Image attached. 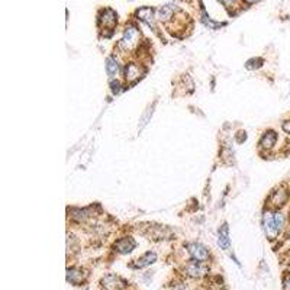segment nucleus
<instances>
[{
  "mask_svg": "<svg viewBox=\"0 0 290 290\" xmlns=\"http://www.w3.org/2000/svg\"><path fill=\"white\" fill-rule=\"evenodd\" d=\"M139 37H141V34L138 32V29L135 27H128L125 29L124 37L119 41V48L125 53L134 51L139 45Z\"/></svg>",
  "mask_w": 290,
  "mask_h": 290,
  "instance_id": "f257e3e1",
  "label": "nucleus"
},
{
  "mask_svg": "<svg viewBox=\"0 0 290 290\" xmlns=\"http://www.w3.org/2000/svg\"><path fill=\"white\" fill-rule=\"evenodd\" d=\"M262 229H264L268 239H276L280 234L276 221H274V213H271L270 210L264 212V215H262Z\"/></svg>",
  "mask_w": 290,
  "mask_h": 290,
  "instance_id": "f03ea898",
  "label": "nucleus"
},
{
  "mask_svg": "<svg viewBox=\"0 0 290 290\" xmlns=\"http://www.w3.org/2000/svg\"><path fill=\"white\" fill-rule=\"evenodd\" d=\"M144 73H145V70L142 66H139L137 63H129L125 67V80L129 84L137 83L139 79L144 76Z\"/></svg>",
  "mask_w": 290,
  "mask_h": 290,
  "instance_id": "7ed1b4c3",
  "label": "nucleus"
},
{
  "mask_svg": "<svg viewBox=\"0 0 290 290\" xmlns=\"http://www.w3.org/2000/svg\"><path fill=\"white\" fill-rule=\"evenodd\" d=\"M184 271H186V274H189L190 277H203L209 273V267H207L205 261L193 260V261H190L184 267Z\"/></svg>",
  "mask_w": 290,
  "mask_h": 290,
  "instance_id": "20e7f679",
  "label": "nucleus"
},
{
  "mask_svg": "<svg viewBox=\"0 0 290 290\" xmlns=\"http://www.w3.org/2000/svg\"><path fill=\"white\" fill-rule=\"evenodd\" d=\"M187 251H189V254L192 257V260H197V261H207L209 257H210L206 247L199 244V242L187 244Z\"/></svg>",
  "mask_w": 290,
  "mask_h": 290,
  "instance_id": "39448f33",
  "label": "nucleus"
},
{
  "mask_svg": "<svg viewBox=\"0 0 290 290\" xmlns=\"http://www.w3.org/2000/svg\"><path fill=\"white\" fill-rule=\"evenodd\" d=\"M125 286V281L119 276L108 274L102 278V287L103 290H122Z\"/></svg>",
  "mask_w": 290,
  "mask_h": 290,
  "instance_id": "423d86ee",
  "label": "nucleus"
},
{
  "mask_svg": "<svg viewBox=\"0 0 290 290\" xmlns=\"http://www.w3.org/2000/svg\"><path fill=\"white\" fill-rule=\"evenodd\" d=\"M287 200H289V192L284 189H277L268 197V202L273 207H281L287 203Z\"/></svg>",
  "mask_w": 290,
  "mask_h": 290,
  "instance_id": "0eeeda50",
  "label": "nucleus"
},
{
  "mask_svg": "<svg viewBox=\"0 0 290 290\" xmlns=\"http://www.w3.org/2000/svg\"><path fill=\"white\" fill-rule=\"evenodd\" d=\"M100 24H102V25H103L106 29L113 31L115 25L118 24V16H116V14H115L112 9H106V11H103V12H102V16H100Z\"/></svg>",
  "mask_w": 290,
  "mask_h": 290,
  "instance_id": "6e6552de",
  "label": "nucleus"
},
{
  "mask_svg": "<svg viewBox=\"0 0 290 290\" xmlns=\"http://www.w3.org/2000/svg\"><path fill=\"white\" fill-rule=\"evenodd\" d=\"M84 277H86V273H83L82 268H76V267H71L67 270V280H69L71 284L74 286H79L84 281Z\"/></svg>",
  "mask_w": 290,
  "mask_h": 290,
  "instance_id": "1a4fd4ad",
  "label": "nucleus"
},
{
  "mask_svg": "<svg viewBox=\"0 0 290 290\" xmlns=\"http://www.w3.org/2000/svg\"><path fill=\"white\" fill-rule=\"evenodd\" d=\"M135 245H137V242H135L131 236H128V238L119 239V241L115 244V248H116L118 252H121V254H128V252H131L132 249L135 248Z\"/></svg>",
  "mask_w": 290,
  "mask_h": 290,
  "instance_id": "9d476101",
  "label": "nucleus"
},
{
  "mask_svg": "<svg viewBox=\"0 0 290 290\" xmlns=\"http://www.w3.org/2000/svg\"><path fill=\"white\" fill-rule=\"evenodd\" d=\"M218 244L222 249H229L231 245V239H229V228H228V223H223L221 228H219V232H218Z\"/></svg>",
  "mask_w": 290,
  "mask_h": 290,
  "instance_id": "9b49d317",
  "label": "nucleus"
},
{
  "mask_svg": "<svg viewBox=\"0 0 290 290\" xmlns=\"http://www.w3.org/2000/svg\"><path fill=\"white\" fill-rule=\"evenodd\" d=\"M277 142V134L274 131H267L260 139V147L264 150H271Z\"/></svg>",
  "mask_w": 290,
  "mask_h": 290,
  "instance_id": "f8f14e48",
  "label": "nucleus"
},
{
  "mask_svg": "<svg viewBox=\"0 0 290 290\" xmlns=\"http://www.w3.org/2000/svg\"><path fill=\"white\" fill-rule=\"evenodd\" d=\"M138 19H141L142 22H145L147 25H150L154 28V25H155V16H154V11H152L151 8H142V9H139L138 12Z\"/></svg>",
  "mask_w": 290,
  "mask_h": 290,
  "instance_id": "ddd939ff",
  "label": "nucleus"
},
{
  "mask_svg": "<svg viewBox=\"0 0 290 290\" xmlns=\"http://www.w3.org/2000/svg\"><path fill=\"white\" fill-rule=\"evenodd\" d=\"M155 260H157V254L148 251V252H145L141 258L137 260V262L134 264V267H135V268H144V267L150 265L152 262H155Z\"/></svg>",
  "mask_w": 290,
  "mask_h": 290,
  "instance_id": "4468645a",
  "label": "nucleus"
},
{
  "mask_svg": "<svg viewBox=\"0 0 290 290\" xmlns=\"http://www.w3.org/2000/svg\"><path fill=\"white\" fill-rule=\"evenodd\" d=\"M106 71L111 79H115L119 74V64H118V60L113 56L106 58Z\"/></svg>",
  "mask_w": 290,
  "mask_h": 290,
  "instance_id": "2eb2a0df",
  "label": "nucleus"
},
{
  "mask_svg": "<svg viewBox=\"0 0 290 290\" xmlns=\"http://www.w3.org/2000/svg\"><path fill=\"white\" fill-rule=\"evenodd\" d=\"M274 221H276L277 228H278V231L281 232L283 231V228H284V225H286V216L281 213V212H276L274 213Z\"/></svg>",
  "mask_w": 290,
  "mask_h": 290,
  "instance_id": "dca6fc26",
  "label": "nucleus"
},
{
  "mask_svg": "<svg viewBox=\"0 0 290 290\" xmlns=\"http://www.w3.org/2000/svg\"><path fill=\"white\" fill-rule=\"evenodd\" d=\"M111 86H112V92H113L115 95H118V93H121V92H122V89H121V87H122V84L119 83L118 80H116V82H112Z\"/></svg>",
  "mask_w": 290,
  "mask_h": 290,
  "instance_id": "f3484780",
  "label": "nucleus"
},
{
  "mask_svg": "<svg viewBox=\"0 0 290 290\" xmlns=\"http://www.w3.org/2000/svg\"><path fill=\"white\" fill-rule=\"evenodd\" d=\"M225 8H234L235 0H219Z\"/></svg>",
  "mask_w": 290,
  "mask_h": 290,
  "instance_id": "a211bd4d",
  "label": "nucleus"
},
{
  "mask_svg": "<svg viewBox=\"0 0 290 290\" xmlns=\"http://www.w3.org/2000/svg\"><path fill=\"white\" fill-rule=\"evenodd\" d=\"M283 290H290V277H287L284 280V284H283Z\"/></svg>",
  "mask_w": 290,
  "mask_h": 290,
  "instance_id": "6ab92c4d",
  "label": "nucleus"
},
{
  "mask_svg": "<svg viewBox=\"0 0 290 290\" xmlns=\"http://www.w3.org/2000/svg\"><path fill=\"white\" fill-rule=\"evenodd\" d=\"M283 129H284L287 134H290V121H286V122L283 124Z\"/></svg>",
  "mask_w": 290,
  "mask_h": 290,
  "instance_id": "aec40b11",
  "label": "nucleus"
},
{
  "mask_svg": "<svg viewBox=\"0 0 290 290\" xmlns=\"http://www.w3.org/2000/svg\"><path fill=\"white\" fill-rule=\"evenodd\" d=\"M247 3H254V2H257V0H245Z\"/></svg>",
  "mask_w": 290,
  "mask_h": 290,
  "instance_id": "412c9836",
  "label": "nucleus"
}]
</instances>
